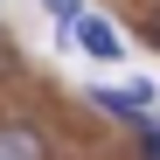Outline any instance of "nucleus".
<instances>
[{"mask_svg":"<svg viewBox=\"0 0 160 160\" xmlns=\"http://www.w3.org/2000/svg\"><path fill=\"white\" fill-rule=\"evenodd\" d=\"M77 42H84V56H98V63H118V49H125L104 14H84V21H77Z\"/></svg>","mask_w":160,"mask_h":160,"instance_id":"nucleus-1","label":"nucleus"},{"mask_svg":"<svg viewBox=\"0 0 160 160\" xmlns=\"http://www.w3.org/2000/svg\"><path fill=\"white\" fill-rule=\"evenodd\" d=\"M0 160H49V139L35 125H0Z\"/></svg>","mask_w":160,"mask_h":160,"instance_id":"nucleus-2","label":"nucleus"},{"mask_svg":"<svg viewBox=\"0 0 160 160\" xmlns=\"http://www.w3.org/2000/svg\"><path fill=\"white\" fill-rule=\"evenodd\" d=\"M98 112H112V118H132V125H146V91H112V84H104V91H98Z\"/></svg>","mask_w":160,"mask_h":160,"instance_id":"nucleus-3","label":"nucleus"},{"mask_svg":"<svg viewBox=\"0 0 160 160\" xmlns=\"http://www.w3.org/2000/svg\"><path fill=\"white\" fill-rule=\"evenodd\" d=\"M139 160H160V118L139 125Z\"/></svg>","mask_w":160,"mask_h":160,"instance_id":"nucleus-4","label":"nucleus"},{"mask_svg":"<svg viewBox=\"0 0 160 160\" xmlns=\"http://www.w3.org/2000/svg\"><path fill=\"white\" fill-rule=\"evenodd\" d=\"M42 7L56 14V21H70V28H77V21H84V7H77V0H42Z\"/></svg>","mask_w":160,"mask_h":160,"instance_id":"nucleus-5","label":"nucleus"},{"mask_svg":"<svg viewBox=\"0 0 160 160\" xmlns=\"http://www.w3.org/2000/svg\"><path fill=\"white\" fill-rule=\"evenodd\" d=\"M146 42H153V49H160V14H153V21H146Z\"/></svg>","mask_w":160,"mask_h":160,"instance_id":"nucleus-6","label":"nucleus"}]
</instances>
